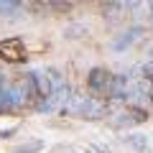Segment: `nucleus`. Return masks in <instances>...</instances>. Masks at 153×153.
I'll list each match as a JSON object with an SVG mask.
<instances>
[{
	"mask_svg": "<svg viewBox=\"0 0 153 153\" xmlns=\"http://www.w3.org/2000/svg\"><path fill=\"white\" fill-rule=\"evenodd\" d=\"M36 110H38V112H51V110H56V102H54V100H41V102H38L36 105Z\"/></svg>",
	"mask_w": 153,
	"mask_h": 153,
	"instance_id": "obj_8",
	"label": "nucleus"
},
{
	"mask_svg": "<svg viewBox=\"0 0 153 153\" xmlns=\"http://www.w3.org/2000/svg\"><path fill=\"white\" fill-rule=\"evenodd\" d=\"M125 143L130 148H135L138 153H146V148H148V135H143V133H128L125 135Z\"/></svg>",
	"mask_w": 153,
	"mask_h": 153,
	"instance_id": "obj_5",
	"label": "nucleus"
},
{
	"mask_svg": "<svg viewBox=\"0 0 153 153\" xmlns=\"http://www.w3.org/2000/svg\"><path fill=\"white\" fill-rule=\"evenodd\" d=\"M23 8V3H16V0H8V3H0V16H10V13H18Z\"/></svg>",
	"mask_w": 153,
	"mask_h": 153,
	"instance_id": "obj_7",
	"label": "nucleus"
},
{
	"mask_svg": "<svg viewBox=\"0 0 153 153\" xmlns=\"http://www.w3.org/2000/svg\"><path fill=\"white\" fill-rule=\"evenodd\" d=\"M110 84H112V74H110L107 69H102V66H94L92 71H89L87 76V87L89 92L94 94V97H102V94H107L110 97Z\"/></svg>",
	"mask_w": 153,
	"mask_h": 153,
	"instance_id": "obj_1",
	"label": "nucleus"
},
{
	"mask_svg": "<svg viewBox=\"0 0 153 153\" xmlns=\"http://www.w3.org/2000/svg\"><path fill=\"white\" fill-rule=\"evenodd\" d=\"M44 146L46 143L41 140V138H33V140H26V143H21V146H16L13 153H38V151H44Z\"/></svg>",
	"mask_w": 153,
	"mask_h": 153,
	"instance_id": "obj_6",
	"label": "nucleus"
},
{
	"mask_svg": "<svg viewBox=\"0 0 153 153\" xmlns=\"http://www.w3.org/2000/svg\"><path fill=\"white\" fill-rule=\"evenodd\" d=\"M148 61H151V64H153V49L148 51Z\"/></svg>",
	"mask_w": 153,
	"mask_h": 153,
	"instance_id": "obj_10",
	"label": "nucleus"
},
{
	"mask_svg": "<svg viewBox=\"0 0 153 153\" xmlns=\"http://www.w3.org/2000/svg\"><path fill=\"white\" fill-rule=\"evenodd\" d=\"M110 97L112 100H130L133 97V82L130 74H112V84H110Z\"/></svg>",
	"mask_w": 153,
	"mask_h": 153,
	"instance_id": "obj_3",
	"label": "nucleus"
},
{
	"mask_svg": "<svg viewBox=\"0 0 153 153\" xmlns=\"http://www.w3.org/2000/svg\"><path fill=\"white\" fill-rule=\"evenodd\" d=\"M8 135H13V130H0V138H8Z\"/></svg>",
	"mask_w": 153,
	"mask_h": 153,
	"instance_id": "obj_9",
	"label": "nucleus"
},
{
	"mask_svg": "<svg viewBox=\"0 0 153 153\" xmlns=\"http://www.w3.org/2000/svg\"><path fill=\"white\" fill-rule=\"evenodd\" d=\"M105 115V102L97 97H79V110H76V117H84V120H97Z\"/></svg>",
	"mask_w": 153,
	"mask_h": 153,
	"instance_id": "obj_2",
	"label": "nucleus"
},
{
	"mask_svg": "<svg viewBox=\"0 0 153 153\" xmlns=\"http://www.w3.org/2000/svg\"><path fill=\"white\" fill-rule=\"evenodd\" d=\"M0 87H3V71H0Z\"/></svg>",
	"mask_w": 153,
	"mask_h": 153,
	"instance_id": "obj_11",
	"label": "nucleus"
},
{
	"mask_svg": "<svg viewBox=\"0 0 153 153\" xmlns=\"http://www.w3.org/2000/svg\"><path fill=\"white\" fill-rule=\"evenodd\" d=\"M140 33H143V26H133L130 31L120 33V38H115V41H112L110 46H112V51H117V54H123V51H125L128 46H133V44L138 41V36H140Z\"/></svg>",
	"mask_w": 153,
	"mask_h": 153,
	"instance_id": "obj_4",
	"label": "nucleus"
}]
</instances>
